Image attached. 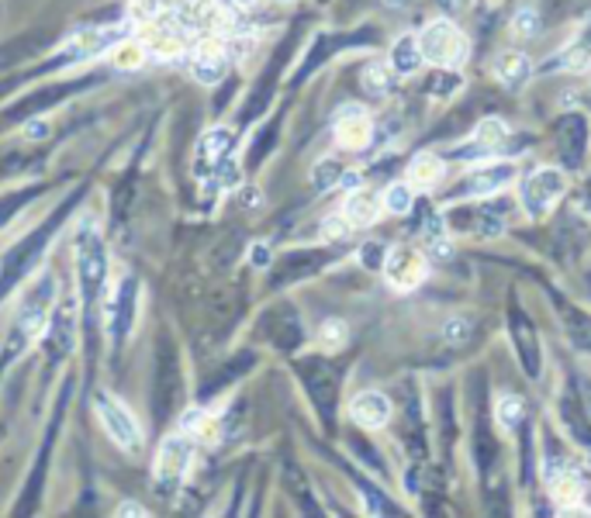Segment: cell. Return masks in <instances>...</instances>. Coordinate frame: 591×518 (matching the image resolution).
Instances as JSON below:
<instances>
[{
    "label": "cell",
    "instance_id": "obj_1",
    "mask_svg": "<svg viewBox=\"0 0 591 518\" xmlns=\"http://www.w3.org/2000/svg\"><path fill=\"white\" fill-rule=\"evenodd\" d=\"M418 45H422V56L429 59L433 66H443V70H454V66H460L467 59V39H464V32L446 18L429 21L426 32L418 35Z\"/></svg>",
    "mask_w": 591,
    "mask_h": 518
},
{
    "label": "cell",
    "instance_id": "obj_2",
    "mask_svg": "<svg viewBox=\"0 0 591 518\" xmlns=\"http://www.w3.org/2000/svg\"><path fill=\"white\" fill-rule=\"evenodd\" d=\"M52 297H56V280L45 273V277H39V284L28 290V297L21 305L18 325H14L18 345H32L45 332L49 315H52Z\"/></svg>",
    "mask_w": 591,
    "mask_h": 518
},
{
    "label": "cell",
    "instance_id": "obj_3",
    "mask_svg": "<svg viewBox=\"0 0 591 518\" xmlns=\"http://www.w3.org/2000/svg\"><path fill=\"white\" fill-rule=\"evenodd\" d=\"M77 269L80 284H83V301L90 305L104 287V280H108V252H104V242H100V235L94 229L77 235Z\"/></svg>",
    "mask_w": 591,
    "mask_h": 518
},
{
    "label": "cell",
    "instance_id": "obj_4",
    "mask_svg": "<svg viewBox=\"0 0 591 518\" xmlns=\"http://www.w3.org/2000/svg\"><path fill=\"white\" fill-rule=\"evenodd\" d=\"M94 408H98V419H100V425H104V432L118 442L125 453H138V449H142V429H138L136 415H132L118 398L100 394L98 401H94Z\"/></svg>",
    "mask_w": 591,
    "mask_h": 518
},
{
    "label": "cell",
    "instance_id": "obj_5",
    "mask_svg": "<svg viewBox=\"0 0 591 518\" xmlns=\"http://www.w3.org/2000/svg\"><path fill=\"white\" fill-rule=\"evenodd\" d=\"M194 460V436L191 432H177V436H170V439L163 442V449H159L156 457V487L159 491H174L183 474H187V466Z\"/></svg>",
    "mask_w": 591,
    "mask_h": 518
},
{
    "label": "cell",
    "instance_id": "obj_6",
    "mask_svg": "<svg viewBox=\"0 0 591 518\" xmlns=\"http://www.w3.org/2000/svg\"><path fill=\"white\" fill-rule=\"evenodd\" d=\"M568 187V176L560 170H550V166H543V170H536L522 184V204H526V212L532 218H547L553 212V204L560 201V193Z\"/></svg>",
    "mask_w": 591,
    "mask_h": 518
},
{
    "label": "cell",
    "instance_id": "obj_7",
    "mask_svg": "<svg viewBox=\"0 0 591 518\" xmlns=\"http://www.w3.org/2000/svg\"><path fill=\"white\" fill-rule=\"evenodd\" d=\"M384 273H388L391 287L412 290V287H418L422 277H426V259H422V252L408 250V246H398V250L388 252V259H384Z\"/></svg>",
    "mask_w": 591,
    "mask_h": 518
},
{
    "label": "cell",
    "instance_id": "obj_8",
    "mask_svg": "<svg viewBox=\"0 0 591 518\" xmlns=\"http://www.w3.org/2000/svg\"><path fill=\"white\" fill-rule=\"evenodd\" d=\"M335 138L346 149H363L371 142V118L360 104H342L335 115Z\"/></svg>",
    "mask_w": 591,
    "mask_h": 518
},
{
    "label": "cell",
    "instance_id": "obj_9",
    "mask_svg": "<svg viewBox=\"0 0 591 518\" xmlns=\"http://www.w3.org/2000/svg\"><path fill=\"white\" fill-rule=\"evenodd\" d=\"M136 301H138V284L136 280H125L118 287V297L108 307V328H111L115 343H121L128 335V325L136 322Z\"/></svg>",
    "mask_w": 591,
    "mask_h": 518
},
{
    "label": "cell",
    "instance_id": "obj_10",
    "mask_svg": "<svg viewBox=\"0 0 591 518\" xmlns=\"http://www.w3.org/2000/svg\"><path fill=\"white\" fill-rule=\"evenodd\" d=\"M225 70H229V59L225 52L211 45V42H204V45H197V52L191 56V77L197 83H204V87H215L218 80L225 77Z\"/></svg>",
    "mask_w": 591,
    "mask_h": 518
},
{
    "label": "cell",
    "instance_id": "obj_11",
    "mask_svg": "<svg viewBox=\"0 0 591 518\" xmlns=\"http://www.w3.org/2000/svg\"><path fill=\"white\" fill-rule=\"evenodd\" d=\"M350 415L363 429H380V425H388V419H391V401L380 391H363L350 404Z\"/></svg>",
    "mask_w": 591,
    "mask_h": 518
},
{
    "label": "cell",
    "instance_id": "obj_12",
    "mask_svg": "<svg viewBox=\"0 0 591 518\" xmlns=\"http://www.w3.org/2000/svg\"><path fill=\"white\" fill-rule=\"evenodd\" d=\"M512 180H515V166H512V163H488V166H477V170L471 173V180H467V191L481 193V197H488V193L505 191Z\"/></svg>",
    "mask_w": 591,
    "mask_h": 518
},
{
    "label": "cell",
    "instance_id": "obj_13",
    "mask_svg": "<svg viewBox=\"0 0 591 518\" xmlns=\"http://www.w3.org/2000/svg\"><path fill=\"white\" fill-rule=\"evenodd\" d=\"M585 142H588V121L581 115L564 118V125H560V155L568 159V166H577V163H581Z\"/></svg>",
    "mask_w": 591,
    "mask_h": 518
},
{
    "label": "cell",
    "instance_id": "obj_14",
    "mask_svg": "<svg viewBox=\"0 0 591 518\" xmlns=\"http://www.w3.org/2000/svg\"><path fill=\"white\" fill-rule=\"evenodd\" d=\"M232 142H236V138H232L229 128H211V132L201 138V146H197L201 166H204V163H215V170H218V166L232 155Z\"/></svg>",
    "mask_w": 591,
    "mask_h": 518
},
{
    "label": "cell",
    "instance_id": "obj_15",
    "mask_svg": "<svg viewBox=\"0 0 591 518\" xmlns=\"http://www.w3.org/2000/svg\"><path fill=\"white\" fill-rule=\"evenodd\" d=\"M422 45H418V39H412V35H405V39L394 42L391 49V70L398 73V77H412V73H418V66H422Z\"/></svg>",
    "mask_w": 591,
    "mask_h": 518
},
{
    "label": "cell",
    "instance_id": "obj_16",
    "mask_svg": "<svg viewBox=\"0 0 591 518\" xmlns=\"http://www.w3.org/2000/svg\"><path fill=\"white\" fill-rule=\"evenodd\" d=\"M408 180H412V187H418V191H433L436 184L443 180V159L433 153L415 155L412 166H408Z\"/></svg>",
    "mask_w": 591,
    "mask_h": 518
},
{
    "label": "cell",
    "instance_id": "obj_17",
    "mask_svg": "<svg viewBox=\"0 0 591 518\" xmlns=\"http://www.w3.org/2000/svg\"><path fill=\"white\" fill-rule=\"evenodd\" d=\"M494 73H498V80H502L505 87L519 90V87L532 77V66L526 56H519V52H505V56H498V62H494Z\"/></svg>",
    "mask_w": 591,
    "mask_h": 518
},
{
    "label": "cell",
    "instance_id": "obj_18",
    "mask_svg": "<svg viewBox=\"0 0 591 518\" xmlns=\"http://www.w3.org/2000/svg\"><path fill=\"white\" fill-rule=\"evenodd\" d=\"M346 221L353 225V229H363V225H374L377 214H380V204H377L374 193H363L356 191L350 193V201H346Z\"/></svg>",
    "mask_w": 591,
    "mask_h": 518
},
{
    "label": "cell",
    "instance_id": "obj_19",
    "mask_svg": "<svg viewBox=\"0 0 591 518\" xmlns=\"http://www.w3.org/2000/svg\"><path fill=\"white\" fill-rule=\"evenodd\" d=\"M547 484H550L553 501H560V504H574L585 494V484L571 470H553V474H547Z\"/></svg>",
    "mask_w": 591,
    "mask_h": 518
},
{
    "label": "cell",
    "instance_id": "obj_20",
    "mask_svg": "<svg viewBox=\"0 0 591 518\" xmlns=\"http://www.w3.org/2000/svg\"><path fill=\"white\" fill-rule=\"evenodd\" d=\"M505 138H509V132H505V125L498 121V118H484L481 125H477V132H474V153H494V149H502L505 146Z\"/></svg>",
    "mask_w": 591,
    "mask_h": 518
},
{
    "label": "cell",
    "instance_id": "obj_21",
    "mask_svg": "<svg viewBox=\"0 0 591 518\" xmlns=\"http://www.w3.org/2000/svg\"><path fill=\"white\" fill-rule=\"evenodd\" d=\"M515 345H519V353L526 360V373H536L539 370V345L532 339V328L522 318H515Z\"/></svg>",
    "mask_w": 591,
    "mask_h": 518
},
{
    "label": "cell",
    "instance_id": "obj_22",
    "mask_svg": "<svg viewBox=\"0 0 591 518\" xmlns=\"http://www.w3.org/2000/svg\"><path fill=\"white\" fill-rule=\"evenodd\" d=\"M342 166L335 163V159H322L315 166V173H312V184H315V191H333L335 184H342Z\"/></svg>",
    "mask_w": 591,
    "mask_h": 518
},
{
    "label": "cell",
    "instance_id": "obj_23",
    "mask_svg": "<svg viewBox=\"0 0 591 518\" xmlns=\"http://www.w3.org/2000/svg\"><path fill=\"white\" fill-rule=\"evenodd\" d=\"M391 73L394 70H388V66H380V62H371L367 70H363V90L367 94H388V87H391Z\"/></svg>",
    "mask_w": 591,
    "mask_h": 518
},
{
    "label": "cell",
    "instance_id": "obj_24",
    "mask_svg": "<svg viewBox=\"0 0 591 518\" xmlns=\"http://www.w3.org/2000/svg\"><path fill=\"white\" fill-rule=\"evenodd\" d=\"M384 208L391 214H408L412 212V187L408 184H391L384 191Z\"/></svg>",
    "mask_w": 591,
    "mask_h": 518
},
{
    "label": "cell",
    "instance_id": "obj_25",
    "mask_svg": "<svg viewBox=\"0 0 591 518\" xmlns=\"http://www.w3.org/2000/svg\"><path fill=\"white\" fill-rule=\"evenodd\" d=\"M145 59H149L145 42H128V45H121L118 52H115V62H118L121 70H138Z\"/></svg>",
    "mask_w": 591,
    "mask_h": 518
},
{
    "label": "cell",
    "instance_id": "obj_26",
    "mask_svg": "<svg viewBox=\"0 0 591 518\" xmlns=\"http://www.w3.org/2000/svg\"><path fill=\"white\" fill-rule=\"evenodd\" d=\"M180 429H183V432H191V436H208V432H211V419H208L201 408H191V411H183Z\"/></svg>",
    "mask_w": 591,
    "mask_h": 518
},
{
    "label": "cell",
    "instance_id": "obj_27",
    "mask_svg": "<svg viewBox=\"0 0 591 518\" xmlns=\"http://www.w3.org/2000/svg\"><path fill=\"white\" fill-rule=\"evenodd\" d=\"M515 35H522V39H530V35H536L539 32V18H536V11H519L512 21Z\"/></svg>",
    "mask_w": 591,
    "mask_h": 518
},
{
    "label": "cell",
    "instance_id": "obj_28",
    "mask_svg": "<svg viewBox=\"0 0 591 518\" xmlns=\"http://www.w3.org/2000/svg\"><path fill=\"white\" fill-rule=\"evenodd\" d=\"M519 415H522V401L519 398H502L498 401V422L502 425H515Z\"/></svg>",
    "mask_w": 591,
    "mask_h": 518
},
{
    "label": "cell",
    "instance_id": "obj_29",
    "mask_svg": "<svg viewBox=\"0 0 591 518\" xmlns=\"http://www.w3.org/2000/svg\"><path fill=\"white\" fill-rule=\"evenodd\" d=\"M322 343L329 345V349L342 345L346 343V325H342V322H325V328H322Z\"/></svg>",
    "mask_w": 591,
    "mask_h": 518
},
{
    "label": "cell",
    "instance_id": "obj_30",
    "mask_svg": "<svg viewBox=\"0 0 591 518\" xmlns=\"http://www.w3.org/2000/svg\"><path fill=\"white\" fill-rule=\"evenodd\" d=\"M380 246H377V242H371V246H363V250H360V263H363V267L367 269H377V267H384V259H388V256H380Z\"/></svg>",
    "mask_w": 591,
    "mask_h": 518
},
{
    "label": "cell",
    "instance_id": "obj_31",
    "mask_svg": "<svg viewBox=\"0 0 591 518\" xmlns=\"http://www.w3.org/2000/svg\"><path fill=\"white\" fill-rule=\"evenodd\" d=\"M467 332H471V325H467L464 318H454V322H446V328H443V335H446L450 343H464Z\"/></svg>",
    "mask_w": 591,
    "mask_h": 518
},
{
    "label": "cell",
    "instance_id": "obj_32",
    "mask_svg": "<svg viewBox=\"0 0 591 518\" xmlns=\"http://www.w3.org/2000/svg\"><path fill=\"white\" fill-rule=\"evenodd\" d=\"M350 229H353V225L346 221V214H335V218L325 221V235H329V239H335V235H346Z\"/></svg>",
    "mask_w": 591,
    "mask_h": 518
},
{
    "label": "cell",
    "instance_id": "obj_33",
    "mask_svg": "<svg viewBox=\"0 0 591 518\" xmlns=\"http://www.w3.org/2000/svg\"><path fill=\"white\" fill-rule=\"evenodd\" d=\"M249 259H253V267H270V250H267L263 242H257V246L249 250Z\"/></svg>",
    "mask_w": 591,
    "mask_h": 518
},
{
    "label": "cell",
    "instance_id": "obj_34",
    "mask_svg": "<svg viewBox=\"0 0 591 518\" xmlns=\"http://www.w3.org/2000/svg\"><path fill=\"white\" fill-rule=\"evenodd\" d=\"M460 87V80L456 77H436L433 80V94H450V90H456Z\"/></svg>",
    "mask_w": 591,
    "mask_h": 518
},
{
    "label": "cell",
    "instance_id": "obj_35",
    "mask_svg": "<svg viewBox=\"0 0 591 518\" xmlns=\"http://www.w3.org/2000/svg\"><path fill=\"white\" fill-rule=\"evenodd\" d=\"M49 135V125L45 121H28L24 125V138H45Z\"/></svg>",
    "mask_w": 591,
    "mask_h": 518
},
{
    "label": "cell",
    "instance_id": "obj_36",
    "mask_svg": "<svg viewBox=\"0 0 591 518\" xmlns=\"http://www.w3.org/2000/svg\"><path fill=\"white\" fill-rule=\"evenodd\" d=\"M118 515H149V512H145V508H142V504H121L118 508Z\"/></svg>",
    "mask_w": 591,
    "mask_h": 518
},
{
    "label": "cell",
    "instance_id": "obj_37",
    "mask_svg": "<svg viewBox=\"0 0 591 518\" xmlns=\"http://www.w3.org/2000/svg\"><path fill=\"white\" fill-rule=\"evenodd\" d=\"M225 4H236V7H246V4H253V0H225Z\"/></svg>",
    "mask_w": 591,
    "mask_h": 518
}]
</instances>
